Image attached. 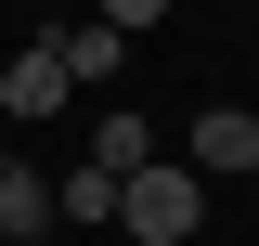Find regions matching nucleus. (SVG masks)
<instances>
[{
    "instance_id": "4",
    "label": "nucleus",
    "mask_w": 259,
    "mask_h": 246,
    "mask_svg": "<svg viewBox=\"0 0 259 246\" xmlns=\"http://www.w3.org/2000/svg\"><path fill=\"white\" fill-rule=\"evenodd\" d=\"M52 52H65V78H78V91H117V78H130V39H117V26H91V13H65Z\"/></svg>"
},
{
    "instance_id": "5",
    "label": "nucleus",
    "mask_w": 259,
    "mask_h": 246,
    "mask_svg": "<svg viewBox=\"0 0 259 246\" xmlns=\"http://www.w3.org/2000/svg\"><path fill=\"white\" fill-rule=\"evenodd\" d=\"M39 233H52V182L13 155V169H0V246H39Z\"/></svg>"
},
{
    "instance_id": "3",
    "label": "nucleus",
    "mask_w": 259,
    "mask_h": 246,
    "mask_svg": "<svg viewBox=\"0 0 259 246\" xmlns=\"http://www.w3.org/2000/svg\"><path fill=\"white\" fill-rule=\"evenodd\" d=\"M182 155H194V182H207V169H233V182H259V117H246V104H207V117L182 130Z\"/></svg>"
},
{
    "instance_id": "2",
    "label": "nucleus",
    "mask_w": 259,
    "mask_h": 246,
    "mask_svg": "<svg viewBox=\"0 0 259 246\" xmlns=\"http://www.w3.org/2000/svg\"><path fill=\"white\" fill-rule=\"evenodd\" d=\"M65 104H78V78H65V52H52V39L0 52V130H39V117H65Z\"/></svg>"
},
{
    "instance_id": "8",
    "label": "nucleus",
    "mask_w": 259,
    "mask_h": 246,
    "mask_svg": "<svg viewBox=\"0 0 259 246\" xmlns=\"http://www.w3.org/2000/svg\"><path fill=\"white\" fill-rule=\"evenodd\" d=\"M91 26H117V39H143V26H168V0H91Z\"/></svg>"
},
{
    "instance_id": "9",
    "label": "nucleus",
    "mask_w": 259,
    "mask_h": 246,
    "mask_svg": "<svg viewBox=\"0 0 259 246\" xmlns=\"http://www.w3.org/2000/svg\"><path fill=\"white\" fill-rule=\"evenodd\" d=\"M0 169H13V130H0Z\"/></svg>"
},
{
    "instance_id": "1",
    "label": "nucleus",
    "mask_w": 259,
    "mask_h": 246,
    "mask_svg": "<svg viewBox=\"0 0 259 246\" xmlns=\"http://www.w3.org/2000/svg\"><path fill=\"white\" fill-rule=\"evenodd\" d=\"M194 220H207V182L194 169H130L117 182V233L130 246H194Z\"/></svg>"
},
{
    "instance_id": "7",
    "label": "nucleus",
    "mask_w": 259,
    "mask_h": 246,
    "mask_svg": "<svg viewBox=\"0 0 259 246\" xmlns=\"http://www.w3.org/2000/svg\"><path fill=\"white\" fill-rule=\"evenodd\" d=\"M52 220H91V233H117V182H104L91 155H78V169L52 182Z\"/></svg>"
},
{
    "instance_id": "11",
    "label": "nucleus",
    "mask_w": 259,
    "mask_h": 246,
    "mask_svg": "<svg viewBox=\"0 0 259 246\" xmlns=\"http://www.w3.org/2000/svg\"><path fill=\"white\" fill-rule=\"evenodd\" d=\"M117 246H130V233H117Z\"/></svg>"
},
{
    "instance_id": "6",
    "label": "nucleus",
    "mask_w": 259,
    "mask_h": 246,
    "mask_svg": "<svg viewBox=\"0 0 259 246\" xmlns=\"http://www.w3.org/2000/svg\"><path fill=\"white\" fill-rule=\"evenodd\" d=\"M91 169H104V182H130V169H156V130H143V104H117V117L91 130Z\"/></svg>"
},
{
    "instance_id": "10",
    "label": "nucleus",
    "mask_w": 259,
    "mask_h": 246,
    "mask_svg": "<svg viewBox=\"0 0 259 246\" xmlns=\"http://www.w3.org/2000/svg\"><path fill=\"white\" fill-rule=\"evenodd\" d=\"M52 13H91V0H52Z\"/></svg>"
}]
</instances>
